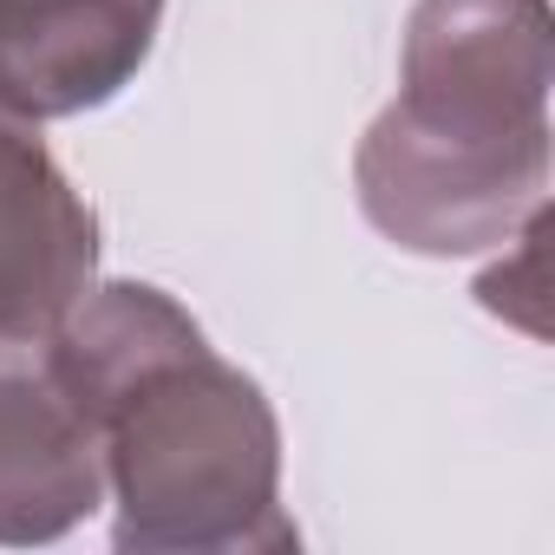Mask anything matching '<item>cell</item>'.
<instances>
[{"instance_id":"5","label":"cell","mask_w":555,"mask_h":555,"mask_svg":"<svg viewBox=\"0 0 555 555\" xmlns=\"http://www.w3.org/2000/svg\"><path fill=\"white\" fill-rule=\"evenodd\" d=\"M99 282V216L40 144V125L0 105V340L47 334Z\"/></svg>"},{"instance_id":"4","label":"cell","mask_w":555,"mask_h":555,"mask_svg":"<svg viewBox=\"0 0 555 555\" xmlns=\"http://www.w3.org/2000/svg\"><path fill=\"white\" fill-rule=\"evenodd\" d=\"M164 0H0V105L47 125L112 105L157 47Z\"/></svg>"},{"instance_id":"1","label":"cell","mask_w":555,"mask_h":555,"mask_svg":"<svg viewBox=\"0 0 555 555\" xmlns=\"http://www.w3.org/2000/svg\"><path fill=\"white\" fill-rule=\"evenodd\" d=\"M40 340L99 425L125 555H274L301 542L282 509L268 392L164 288L92 282Z\"/></svg>"},{"instance_id":"2","label":"cell","mask_w":555,"mask_h":555,"mask_svg":"<svg viewBox=\"0 0 555 555\" xmlns=\"http://www.w3.org/2000/svg\"><path fill=\"white\" fill-rule=\"evenodd\" d=\"M548 0H418L399 99L353 151L366 222L431 261L503 248L548 209Z\"/></svg>"},{"instance_id":"3","label":"cell","mask_w":555,"mask_h":555,"mask_svg":"<svg viewBox=\"0 0 555 555\" xmlns=\"http://www.w3.org/2000/svg\"><path fill=\"white\" fill-rule=\"evenodd\" d=\"M105 503V444L40 334L0 340V542L73 535Z\"/></svg>"}]
</instances>
